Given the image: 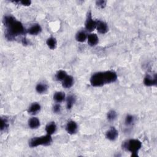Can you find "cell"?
Segmentation results:
<instances>
[{"mask_svg":"<svg viewBox=\"0 0 157 157\" xmlns=\"http://www.w3.org/2000/svg\"><path fill=\"white\" fill-rule=\"evenodd\" d=\"M77 125L74 121H70L68 122L67 126H66V129L68 133L70 135H74L75 134L77 131Z\"/></svg>","mask_w":157,"mask_h":157,"instance_id":"9","label":"cell"},{"mask_svg":"<svg viewBox=\"0 0 157 157\" xmlns=\"http://www.w3.org/2000/svg\"><path fill=\"white\" fill-rule=\"evenodd\" d=\"M3 22L6 28L5 36L9 41L14 40L17 36L27 33L23 24L12 16H5Z\"/></svg>","mask_w":157,"mask_h":157,"instance_id":"1","label":"cell"},{"mask_svg":"<svg viewBox=\"0 0 157 157\" xmlns=\"http://www.w3.org/2000/svg\"><path fill=\"white\" fill-rule=\"evenodd\" d=\"M135 121V118L133 115H127L125 118V125L126 126H132Z\"/></svg>","mask_w":157,"mask_h":157,"instance_id":"22","label":"cell"},{"mask_svg":"<svg viewBox=\"0 0 157 157\" xmlns=\"http://www.w3.org/2000/svg\"><path fill=\"white\" fill-rule=\"evenodd\" d=\"M142 147V143L138 139H129L123 142L122 148L132 153V156H138V153Z\"/></svg>","mask_w":157,"mask_h":157,"instance_id":"3","label":"cell"},{"mask_svg":"<svg viewBox=\"0 0 157 157\" xmlns=\"http://www.w3.org/2000/svg\"><path fill=\"white\" fill-rule=\"evenodd\" d=\"M76 102V98L74 95H71L67 97V107L68 109H71Z\"/></svg>","mask_w":157,"mask_h":157,"instance_id":"19","label":"cell"},{"mask_svg":"<svg viewBox=\"0 0 157 157\" xmlns=\"http://www.w3.org/2000/svg\"><path fill=\"white\" fill-rule=\"evenodd\" d=\"M14 3H19L23 6H29L31 4V1H28V0H25V1H14Z\"/></svg>","mask_w":157,"mask_h":157,"instance_id":"26","label":"cell"},{"mask_svg":"<svg viewBox=\"0 0 157 157\" xmlns=\"http://www.w3.org/2000/svg\"><path fill=\"white\" fill-rule=\"evenodd\" d=\"M87 37V34L84 31H81L77 33L76 36V39L78 42L84 43L86 41Z\"/></svg>","mask_w":157,"mask_h":157,"instance_id":"16","label":"cell"},{"mask_svg":"<svg viewBox=\"0 0 157 157\" xmlns=\"http://www.w3.org/2000/svg\"><path fill=\"white\" fill-rule=\"evenodd\" d=\"M53 111L55 113L58 114L61 111V106L59 104H56L53 107Z\"/></svg>","mask_w":157,"mask_h":157,"instance_id":"27","label":"cell"},{"mask_svg":"<svg viewBox=\"0 0 157 157\" xmlns=\"http://www.w3.org/2000/svg\"><path fill=\"white\" fill-rule=\"evenodd\" d=\"M87 40H88V45L91 47H93L97 45V44L98 43L99 38L96 34L91 33L88 36Z\"/></svg>","mask_w":157,"mask_h":157,"instance_id":"10","label":"cell"},{"mask_svg":"<svg viewBox=\"0 0 157 157\" xmlns=\"http://www.w3.org/2000/svg\"><path fill=\"white\" fill-rule=\"evenodd\" d=\"M41 105L37 102H34L30 106L28 109V112L30 114L34 115L41 111Z\"/></svg>","mask_w":157,"mask_h":157,"instance_id":"12","label":"cell"},{"mask_svg":"<svg viewBox=\"0 0 157 157\" xmlns=\"http://www.w3.org/2000/svg\"><path fill=\"white\" fill-rule=\"evenodd\" d=\"M28 125L31 129H37L40 126V121L36 117H33L28 120Z\"/></svg>","mask_w":157,"mask_h":157,"instance_id":"15","label":"cell"},{"mask_svg":"<svg viewBox=\"0 0 157 157\" xmlns=\"http://www.w3.org/2000/svg\"><path fill=\"white\" fill-rule=\"evenodd\" d=\"M118 136H119V132L114 127H111L106 133V138L111 141L116 140Z\"/></svg>","mask_w":157,"mask_h":157,"instance_id":"7","label":"cell"},{"mask_svg":"<svg viewBox=\"0 0 157 157\" xmlns=\"http://www.w3.org/2000/svg\"><path fill=\"white\" fill-rule=\"evenodd\" d=\"M54 99L58 103L61 102L65 99V94L63 92H61V91L56 92L54 95Z\"/></svg>","mask_w":157,"mask_h":157,"instance_id":"20","label":"cell"},{"mask_svg":"<svg viewBox=\"0 0 157 157\" xmlns=\"http://www.w3.org/2000/svg\"><path fill=\"white\" fill-rule=\"evenodd\" d=\"M22 43L24 45V46H27L28 44V40L26 38H23L22 39Z\"/></svg>","mask_w":157,"mask_h":157,"instance_id":"28","label":"cell"},{"mask_svg":"<svg viewBox=\"0 0 157 157\" xmlns=\"http://www.w3.org/2000/svg\"><path fill=\"white\" fill-rule=\"evenodd\" d=\"M48 90L47 85L43 83H39L36 87V90L39 94H44L47 92Z\"/></svg>","mask_w":157,"mask_h":157,"instance_id":"17","label":"cell"},{"mask_svg":"<svg viewBox=\"0 0 157 157\" xmlns=\"http://www.w3.org/2000/svg\"><path fill=\"white\" fill-rule=\"evenodd\" d=\"M52 142V138L51 135H47L41 137H36L32 138L29 142V146L30 147H36L39 146H47L50 145Z\"/></svg>","mask_w":157,"mask_h":157,"instance_id":"4","label":"cell"},{"mask_svg":"<svg viewBox=\"0 0 157 157\" xmlns=\"http://www.w3.org/2000/svg\"><path fill=\"white\" fill-rule=\"evenodd\" d=\"M42 31V28L39 24H34L28 30V33L31 35H37Z\"/></svg>","mask_w":157,"mask_h":157,"instance_id":"13","label":"cell"},{"mask_svg":"<svg viewBox=\"0 0 157 157\" xmlns=\"http://www.w3.org/2000/svg\"><path fill=\"white\" fill-rule=\"evenodd\" d=\"M57 131V125L55 122H50L48 123L46 127V132L47 135H54Z\"/></svg>","mask_w":157,"mask_h":157,"instance_id":"14","label":"cell"},{"mask_svg":"<svg viewBox=\"0 0 157 157\" xmlns=\"http://www.w3.org/2000/svg\"><path fill=\"white\" fill-rule=\"evenodd\" d=\"M117 114L114 110L110 111L107 114V119L109 122H114L117 119Z\"/></svg>","mask_w":157,"mask_h":157,"instance_id":"23","label":"cell"},{"mask_svg":"<svg viewBox=\"0 0 157 157\" xmlns=\"http://www.w3.org/2000/svg\"><path fill=\"white\" fill-rule=\"evenodd\" d=\"M9 126L8 120L6 117H1V131L3 132V130L7 129Z\"/></svg>","mask_w":157,"mask_h":157,"instance_id":"24","label":"cell"},{"mask_svg":"<svg viewBox=\"0 0 157 157\" xmlns=\"http://www.w3.org/2000/svg\"><path fill=\"white\" fill-rule=\"evenodd\" d=\"M97 21H95L93 19L92 16H91V12L90 11L88 14L87 20L85 22V28L88 31L91 32L93 31L95 28H96Z\"/></svg>","mask_w":157,"mask_h":157,"instance_id":"5","label":"cell"},{"mask_svg":"<svg viewBox=\"0 0 157 157\" xmlns=\"http://www.w3.org/2000/svg\"><path fill=\"white\" fill-rule=\"evenodd\" d=\"M106 3H107L106 1H104V0H99V1H97L96 2V4L98 7L101 9H103L106 7Z\"/></svg>","mask_w":157,"mask_h":157,"instance_id":"25","label":"cell"},{"mask_svg":"<svg viewBox=\"0 0 157 157\" xmlns=\"http://www.w3.org/2000/svg\"><path fill=\"white\" fill-rule=\"evenodd\" d=\"M46 44L47 46L52 50H54L57 47V40L55 37H51L47 39V40L46 41Z\"/></svg>","mask_w":157,"mask_h":157,"instance_id":"18","label":"cell"},{"mask_svg":"<svg viewBox=\"0 0 157 157\" xmlns=\"http://www.w3.org/2000/svg\"><path fill=\"white\" fill-rule=\"evenodd\" d=\"M157 83V76L156 74L153 76L147 75L144 79V84L147 87H152L156 85Z\"/></svg>","mask_w":157,"mask_h":157,"instance_id":"6","label":"cell"},{"mask_svg":"<svg viewBox=\"0 0 157 157\" xmlns=\"http://www.w3.org/2000/svg\"><path fill=\"white\" fill-rule=\"evenodd\" d=\"M96 29L99 33L100 34H105L108 31V25L102 21L98 20L97 21V26Z\"/></svg>","mask_w":157,"mask_h":157,"instance_id":"8","label":"cell"},{"mask_svg":"<svg viewBox=\"0 0 157 157\" xmlns=\"http://www.w3.org/2000/svg\"><path fill=\"white\" fill-rule=\"evenodd\" d=\"M117 80L115 71H108L95 73L90 78V84L93 87H102L106 84L114 83Z\"/></svg>","mask_w":157,"mask_h":157,"instance_id":"2","label":"cell"},{"mask_svg":"<svg viewBox=\"0 0 157 157\" xmlns=\"http://www.w3.org/2000/svg\"><path fill=\"white\" fill-rule=\"evenodd\" d=\"M62 86L65 88H70L74 84V78L71 76H67V77L61 82Z\"/></svg>","mask_w":157,"mask_h":157,"instance_id":"11","label":"cell"},{"mask_svg":"<svg viewBox=\"0 0 157 157\" xmlns=\"http://www.w3.org/2000/svg\"><path fill=\"white\" fill-rule=\"evenodd\" d=\"M67 76H68V74H67L66 71H64L63 70H60L59 71H58L55 77H56L57 81L62 82L64 79V78L67 77Z\"/></svg>","mask_w":157,"mask_h":157,"instance_id":"21","label":"cell"}]
</instances>
